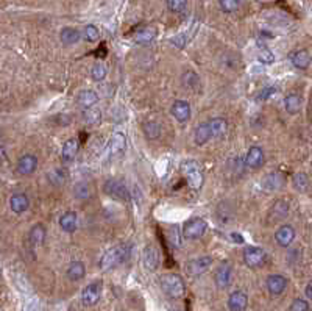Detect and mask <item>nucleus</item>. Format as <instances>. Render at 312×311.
<instances>
[{
	"mask_svg": "<svg viewBox=\"0 0 312 311\" xmlns=\"http://www.w3.org/2000/svg\"><path fill=\"white\" fill-rule=\"evenodd\" d=\"M130 249L131 246L130 244H119L112 249H109L100 260V269L102 270H109L112 267H115L117 264L124 263L127 258H128V253H130Z\"/></svg>",
	"mask_w": 312,
	"mask_h": 311,
	"instance_id": "f257e3e1",
	"label": "nucleus"
},
{
	"mask_svg": "<svg viewBox=\"0 0 312 311\" xmlns=\"http://www.w3.org/2000/svg\"><path fill=\"white\" fill-rule=\"evenodd\" d=\"M183 83H184V86H187V88L197 86V85H199V75L195 74V72H192V70L184 72V74H183Z\"/></svg>",
	"mask_w": 312,
	"mask_h": 311,
	"instance_id": "58836bf2",
	"label": "nucleus"
},
{
	"mask_svg": "<svg viewBox=\"0 0 312 311\" xmlns=\"http://www.w3.org/2000/svg\"><path fill=\"white\" fill-rule=\"evenodd\" d=\"M99 118H100V113H99L97 109L86 108V111H85V119H86V121H89V122H95V121H99Z\"/></svg>",
	"mask_w": 312,
	"mask_h": 311,
	"instance_id": "37998d69",
	"label": "nucleus"
},
{
	"mask_svg": "<svg viewBox=\"0 0 312 311\" xmlns=\"http://www.w3.org/2000/svg\"><path fill=\"white\" fill-rule=\"evenodd\" d=\"M265 258H267V253L261 247L250 246V247H247L244 250V261L250 267H259V266H262L264 261H265Z\"/></svg>",
	"mask_w": 312,
	"mask_h": 311,
	"instance_id": "6e6552de",
	"label": "nucleus"
},
{
	"mask_svg": "<svg viewBox=\"0 0 312 311\" xmlns=\"http://www.w3.org/2000/svg\"><path fill=\"white\" fill-rule=\"evenodd\" d=\"M76 102H78V105L83 106V108H92L99 102V96L92 89H83V91L78 93Z\"/></svg>",
	"mask_w": 312,
	"mask_h": 311,
	"instance_id": "5701e85b",
	"label": "nucleus"
},
{
	"mask_svg": "<svg viewBox=\"0 0 312 311\" xmlns=\"http://www.w3.org/2000/svg\"><path fill=\"white\" fill-rule=\"evenodd\" d=\"M208 230V222L202 217H192L183 227V236L186 240H199Z\"/></svg>",
	"mask_w": 312,
	"mask_h": 311,
	"instance_id": "39448f33",
	"label": "nucleus"
},
{
	"mask_svg": "<svg viewBox=\"0 0 312 311\" xmlns=\"http://www.w3.org/2000/svg\"><path fill=\"white\" fill-rule=\"evenodd\" d=\"M228 306L232 311H244L248 306V296L244 291H234L228 297Z\"/></svg>",
	"mask_w": 312,
	"mask_h": 311,
	"instance_id": "dca6fc26",
	"label": "nucleus"
},
{
	"mask_svg": "<svg viewBox=\"0 0 312 311\" xmlns=\"http://www.w3.org/2000/svg\"><path fill=\"white\" fill-rule=\"evenodd\" d=\"M83 38L89 43H97L100 38V31L95 25H86L83 30Z\"/></svg>",
	"mask_w": 312,
	"mask_h": 311,
	"instance_id": "f704fd0d",
	"label": "nucleus"
},
{
	"mask_svg": "<svg viewBox=\"0 0 312 311\" xmlns=\"http://www.w3.org/2000/svg\"><path fill=\"white\" fill-rule=\"evenodd\" d=\"M10 208H11L16 214L25 213V211L30 208V199L25 196V194H22V192L13 194L11 199H10Z\"/></svg>",
	"mask_w": 312,
	"mask_h": 311,
	"instance_id": "412c9836",
	"label": "nucleus"
},
{
	"mask_svg": "<svg viewBox=\"0 0 312 311\" xmlns=\"http://www.w3.org/2000/svg\"><path fill=\"white\" fill-rule=\"evenodd\" d=\"M106 66L105 64H102V63H97V64H94V67H92V70H91V77H92V80H95V82H100V80H103L105 77H106Z\"/></svg>",
	"mask_w": 312,
	"mask_h": 311,
	"instance_id": "e433bc0d",
	"label": "nucleus"
},
{
	"mask_svg": "<svg viewBox=\"0 0 312 311\" xmlns=\"http://www.w3.org/2000/svg\"><path fill=\"white\" fill-rule=\"evenodd\" d=\"M231 238H234V240H232L234 243H239V244H242V243H244V238H242L241 235H238V233H232Z\"/></svg>",
	"mask_w": 312,
	"mask_h": 311,
	"instance_id": "49530a36",
	"label": "nucleus"
},
{
	"mask_svg": "<svg viewBox=\"0 0 312 311\" xmlns=\"http://www.w3.org/2000/svg\"><path fill=\"white\" fill-rule=\"evenodd\" d=\"M289 204L286 200H278L271 205V208L268 210V216H267V222H278L281 219H284L289 214Z\"/></svg>",
	"mask_w": 312,
	"mask_h": 311,
	"instance_id": "f8f14e48",
	"label": "nucleus"
},
{
	"mask_svg": "<svg viewBox=\"0 0 312 311\" xmlns=\"http://www.w3.org/2000/svg\"><path fill=\"white\" fill-rule=\"evenodd\" d=\"M294 188L300 192H304L309 188V177L304 172H297L292 178Z\"/></svg>",
	"mask_w": 312,
	"mask_h": 311,
	"instance_id": "72a5a7b5",
	"label": "nucleus"
},
{
	"mask_svg": "<svg viewBox=\"0 0 312 311\" xmlns=\"http://www.w3.org/2000/svg\"><path fill=\"white\" fill-rule=\"evenodd\" d=\"M170 241H172L175 246H180V244H181L180 236H178V230H177V233H175V227L170 228Z\"/></svg>",
	"mask_w": 312,
	"mask_h": 311,
	"instance_id": "a18cd8bd",
	"label": "nucleus"
},
{
	"mask_svg": "<svg viewBox=\"0 0 312 311\" xmlns=\"http://www.w3.org/2000/svg\"><path fill=\"white\" fill-rule=\"evenodd\" d=\"M156 36H158V31H156L153 27H144L134 33L133 40L139 44H150L156 40Z\"/></svg>",
	"mask_w": 312,
	"mask_h": 311,
	"instance_id": "4be33fe9",
	"label": "nucleus"
},
{
	"mask_svg": "<svg viewBox=\"0 0 312 311\" xmlns=\"http://www.w3.org/2000/svg\"><path fill=\"white\" fill-rule=\"evenodd\" d=\"M144 264L147 270H156L160 266V250L154 246H147L144 250Z\"/></svg>",
	"mask_w": 312,
	"mask_h": 311,
	"instance_id": "f3484780",
	"label": "nucleus"
},
{
	"mask_svg": "<svg viewBox=\"0 0 312 311\" xmlns=\"http://www.w3.org/2000/svg\"><path fill=\"white\" fill-rule=\"evenodd\" d=\"M289 309H290V311H309V309H310V305H309L307 302L301 300V299H297V300L292 302V305L289 306Z\"/></svg>",
	"mask_w": 312,
	"mask_h": 311,
	"instance_id": "79ce46f5",
	"label": "nucleus"
},
{
	"mask_svg": "<svg viewBox=\"0 0 312 311\" xmlns=\"http://www.w3.org/2000/svg\"><path fill=\"white\" fill-rule=\"evenodd\" d=\"M78 149H80V141L76 138H72V139H67L63 145V150H61V158L64 163H70L75 160L76 153H78Z\"/></svg>",
	"mask_w": 312,
	"mask_h": 311,
	"instance_id": "a211bd4d",
	"label": "nucleus"
},
{
	"mask_svg": "<svg viewBox=\"0 0 312 311\" xmlns=\"http://www.w3.org/2000/svg\"><path fill=\"white\" fill-rule=\"evenodd\" d=\"M60 38H61V43L64 46H72V44L80 41L82 33L73 27H64L60 33Z\"/></svg>",
	"mask_w": 312,
	"mask_h": 311,
	"instance_id": "b1692460",
	"label": "nucleus"
},
{
	"mask_svg": "<svg viewBox=\"0 0 312 311\" xmlns=\"http://www.w3.org/2000/svg\"><path fill=\"white\" fill-rule=\"evenodd\" d=\"M46 240V228L43 224H36L31 227V230L28 231V244L34 249L44 244Z\"/></svg>",
	"mask_w": 312,
	"mask_h": 311,
	"instance_id": "6ab92c4d",
	"label": "nucleus"
},
{
	"mask_svg": "<svg viewBox=\"0 0 312 311\" xmlns=\"http://www.w3.org/2000/svg\"><path fill=\"white\" fill-rule=\"evenodd\" d=\"M170 113L178 122H186L190 118V105L186 100H177L173 102Z\"/></svg>",
	"mask_w": 312,
	"mask_h": 311,
	"instance_id": "4468645a",
	"label": "nucleus"
},
{
	"mask_svg": "<svg viewBox=\"0 0 312 311\" xmlns=\"http://www.w3.org/2000/svg\"><path fill=\"white\" fill-rule=\"evenodd\" d=\"M290 61L298 69H307L310 64V55L307 50H297L290 55Z\"/></svg>",
	"mask_w": 312,
	"mask_h": 311,
	"instance_id": "c85d7f7f",
	"label": "nucleus"
},
{
	"mask_svg": "<svg viewBox=\"0 0 312 311\" xmlns=\"http://www.w3.org/2000/svg\"><path fill=\"white\" fill-rule=\"evenodd\" d=\"M16 169L21 175H31L37 169V158L31 153H25L19 158Z\"/></svg>",
	"mask_w": 312,
	"mask_h": 311,
	"instance_id": "9b49d317",
	"label": "nucleus"
},
{
	"mask_svg": "<svg viewBox=\"0 0 312 311\" xmlns=\"http://www.w3.org/2000/svg\"><path fill=\"white\" fill-rule=\"evenodd\" d=\"M208 127L211 132V138H220L226 133L228 122L223 118H214V119L208 121Z\"/></svg>",
	"mask_w": 312,
	"mask_h": 311,
	"instance_id": "393cba45",
	"label": "nucleus"
},
{
	"mask_svg": "<svg viewBox=\"0 0 312 311\" xmlns=\"http://www.w3.org/2000/svg\"><path fill=\"white\" fill-rule=\"evenodd\" d=\"M66 175H67V172H66L64 169H55V171H52V172L49 174V178H50L52 183L61 185V183L66 181Z\"/></svg>",
	"mask_w": 312,
	"mask_h": 311,
	"instance_id": "ea45409f",
	"label": "nucleus"
},
{
	"mask_svg": "<svg viewBox=\"0 0 312 311\" xmlns=\"http://www.w3.org/2000/svg\"><path fill=\"white\" fill-rule=\"evenodd\" d=\"M102 297V283L100 282H94L89 283L83 291H82V302L86 306H94Z\"/></svg>",
	"mask_w": 312,
	"mask_h": 311,
	"instance_id": "1a4fd4ad",
	"label": "nucleus"
},
{
	"mask_svg": "<svg viewBox=\"0 0 312 311\" xmlns=\"http://www.w3.org/2000/svg\"><path fill=\"white\" fill-rule=\"evenodd\" d=\"M258 60L264 64H271L273 61H275V57H273V53L267 47H264L258 52Z\"/></svg>",
	"mask_w": 312,
	"mask_h": 311,
	"instance_id": "a19ab883",
	"label": "nucleus"
},
{
	"mask_svg": "<svg viewBox=\"0 0 312 311\" xmlns=\"http://www.w3.org/2000/svg\"><path fill=\"white\" fill-rule=\"evenodd\" d=\"M265 285H267V289H268V292L271 296H281L286 291V288L289 285V280L284 276L275 274V276H268L267 277Z\"/></svg>",
	"mask_w": 312,
	"mask_h": 311,
	"instance_id": "9d476101",
	"label": "nucleus"
},
{
	"mask_svg": "<svg viewBox=\"0 0 312 311\" xmlns=\"http://www.w3.org/2000/svg\"><path fill=\"white\" fill-rule=\"evenodd\" d=\"M142 130L148 139H158L161 136V125L154 121H147L142 124Z\"/></svg>",
	"mask_w": 312,
	"mask_h": 311,
	"instance_id": "7c9ffc66",
	"label": "nucleus"
},
{
	"mask_svg": "<svg viewBox=\"0 0 312 311\" xmlns=\"http://www.w3.org/2000/svg\"><path fill=\"white\" fill-rule=\"evenodd\" d=\"M127 150V138L124 133H114L109 141V152L112 157H119Z\"/></svg>",
	"mask_w": 312,
	"mask_h": 311,
	"instance_id": "aec40b11",
	"label": "nucleus"
},
{
	"mask_svg": "<svg viewBox=\"0 0 312 311\" xmlns=\"http://www.w3.org/2000/svg\"><path fill=\"white\" fill-rule=\"evenodd\" d=\"M306 296H307L309 300H312V283H307V286H306Z\"/></svg>",
	"mask_w": 312,
	"mask_h": 311,
	"instance_id": "de8ad7c7",
	"label": "nucleus"
},
{
	"mask_svg": "<svg viewBox=\"0 0 312 311\" xmlns=\"http://www.w3.org/2000/svg\"><path fill=\"white\" fill-rule=\"evenodd\" d=\"M78 225V217L73 211H67L60 217V227L66 233H73Z\"/></svg>",
	"mask_w": 312,
	"mask_h": 311,
	"instance_id": "a878e982",
	"label": "nucleus"
},
{
	"mask_svg": "<svg viewBox=\"0 0 312 311\" xmlns=\"http://www.w3.org/2000/svg\"><path fill=\"white\" fill-rule=\"evenodd\" d=\"M161 288L172 299H180L186 292L184 282L177 274H166V276H163V279H161Z\"/></svg>",
	"mask_w": 312,
	"mask_h": 311,
	"instance_id": "7ed1b4c3",
	"label": "nucleus"
},
{
	"mask_svg": "<svg viewBox=\"0 0 312 311\" xmlns=\"http://www.w3.org/2000/svg\"><path fill=\"white\" fill-rule=\"evenodd\" d=\"M231 277H232V269L231 264L228 261H223L217 266L216 274H214V282L217 285L219 289H225L229 286L231 283Z\"/></svg>",
	"mask_w": 312,
	"mask_h": 311,
	"instance_id": "0eeeda50",
	"label": "nucleus"
},
{
	"mask_svg": "<svg viewBox=\"0 0 312 311\" xmlns=\"http://www.w3.org/2000/svg\"><path fill=\"white\" fill-rule=\"evenodd\" d=\"M166 4L172 13H183L187 7V0H166Z\"/></svg>",
	"mask_w": 312,
	"mask_h": 311,
	"instance_id": "4c0bfd02",
	"label": "nucleus"
},
{
	"mask_svg": "<svg viewBox=\"0 0 312 311\" xmlns=\"http://www.w3.org/2000/svg\"><path fill=\"white\" fill-rule=\"evenodd\" d=\"M284 106H286V111L289 114H298L301 106H303V97L300 94H289L286 99H284Z\"/></svg>",
	"mask_w": 312,
	"mask_h": 311,
	"instance_id": "cd10ccee",
	"label": "nucleus"
},
{
	"mask_svg": "<svg viewBox=\"0 0 312 311\" xmlns=\"http://www.w3.org/2000/svg\"><path fill=\"white\" fill-rule=\"evenodd\" d=\"M275 240L281 247H289L294 240H295V230L292 225H281L277 233H275Z\"/></svg>",
	"mask_w": 312,
	"mask_h": 311,
	"instance_id": "ddd939ff",
	"label": "nucleus"
},
{
	"mask_svg": "<svg viewBox=\"0 0 312 311\" xmlns=\"http://www.w3.org/2000/svg\"><path fill=\"white\" fill-rule=\"evenodd\" d=\"M262 163H264V150L258 145H251L247 152L245 164L251 169H258L262 166Z\"/></svg>",
	"mask_w": 312,
	"mask_h": 311,
	"instance_id": "2eb2a0df",
	"label": "nucleus"
},
{
	"mask_svg": "<svg viewBox=\"0 0 312 311\" xmlns=\"http://www.w3.org/2000/svg\"><path fill=\"white\" fill-rule=\"evenodd\" d=\"M86 274V267L82 261H73L69 264L67 267V277L72 280V282H78L82 280Z\"/></svg>",
	"mask_w": 312,
	"mask_h": 311,
	"instance_id": "bb28decb",
	"label": "nucleus"
},
{
	"mask_svg": "<svg viewBox=\"0 0 312 311\" xmlns=\"http://www.w3.org/2000/svg\"><path fill=\"white\" fill-rule=\"evenodd\" d=\"M214 260L212 257H199V258H193L190 261H187V266H186V272H187V276L189 277H199L202 274H205L206 270L211 269Z\"/></svg>",
	"mask_w": 312,
	"mask_h": 311,
	"instance_id": "423d86ee",
	"label": "nucleus"
},
{
	"mask_svg": "<svg viewBox=\"0 0 312 311\" xmlns=\"http://www.w3.org/2000/svg\"><path fill=\"white\" fill-rule=\"evenodd\" d=\"M91 194H92L91 186H89V183H86V181H78V183L75 185V188H73V196H75L76 199H80V200L89 199Z\"/></svg>",
	"mask_w": 312,
	"mask_h": 311,
	"instance_id": "473e14b6",
	"label": "nucleus"
},
{
	"mask_svg": "<svg viewBox=\"0 0 312 311\" xmlns=\"http://www.w3.org/2000/svg\"><path fill=\"white\" fill-rule=\"evenodd\" d=\"M275 93H277V88H275V86H270V88H265V89H264V91L261 93L259 99H264V100H265V99H268V97H270L271 94H275Z\"/></svg>",
	"mask_w": 312,
	"mask_h": 311,
	"instance_id": "c03bdc74",
	"label": "nucleus"
},
{
	"mask_svg": "<svg viewBox=\"0 0 312 311\" xmlns=\"http://www.w3.org/2000/svg\"><path fill=\"white\" fill-rule=\"evenodd\" d=\"M220 8L223 13H234L241 7V0H219Z\"/></svg>",
	"mask_w": 312,
	"mask_h": 311,
	"instance_id": "c9c22d12",
	"label": "nucleus"
},
{
	"mask_svg": "<svg viewBox=\"0 0 312 311\" xmlns=\"http://www.w3.org/2000/svg\"><path fill=\"white\" fill-rule=\"evenodd\" d=\"M103 189L108 196H111L112 199H117V200H124V202H128L130 200V191L125 185L124 180L121 178H108L103 185Z\"/></svg>",
	"mask_w": 312,
	"mask_h": 311,
	"instance_id": "20e7f679",
	"label": "nucleus"
},
{
	"mask_svg": "<svg viewBox=\"0 0 312 311\" xmlns=\"http://www.w3.org/2000/svg\"><path fill=\"white\" fill-rule=\"evenodd\" d=\"M181 171H183V175L186 177V181H187L190 189L199 191L202 188L205 177H203V171L197 161H193V160L184 161L181 166Z\"/></svg>",
	"mask_w": 312,
	"mask_h": 311,
	"instance_id": "f03ea898",
	"label": "nucleus"
},
{
	"mask_svg": "<svg viewBox=\"0 0 312 311\" xmlns=\"http://www.w3.org/2000/svg\"><path fill=\"white\" fill-rule=\"evenodd\" d=\"M211 139V132L208 127V122H203L195 130V144L197 145H205Z\"/></svg>",
	"mask_w": 312,
	"mask_h": 311,
	"instance_id": "c756f323",
	"label": "nucleus"
},
{
	"mask_svg": "<svg viewBox=\"0 0 312 311\" xmlns=\"http://www.w3.org/2000/svg\"><path fill=\"white\" fill-rule=\"evenodd\" d=\"M283 185H284V178L280 174H268L262 181V186L268 191H275V189L281 188Z\"/></svg>",
	"mask_w": 312,
	"mask_h": 311,
	"instance_id": "2f4dec72",
	"label": "nucleus"
}]
</instances>
